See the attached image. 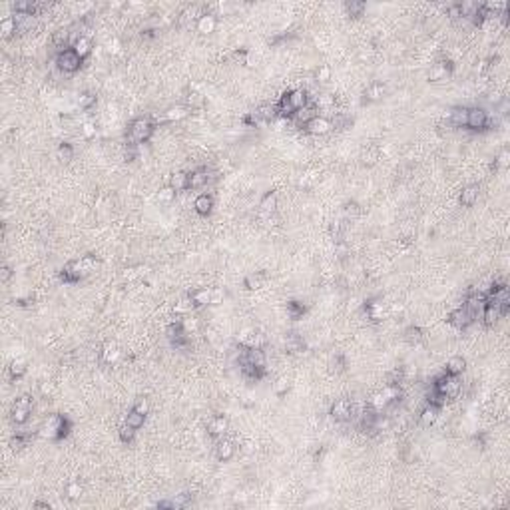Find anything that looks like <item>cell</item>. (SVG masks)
<instances>
[{"label": "cell", "instance_id": "obj_1", "mask_svg": "<svg viewBox=\"0 0 510 510\" xmlns=\"http://www.w3.org/2000/svg\"><path fill=\"white\" fill-rule=\"evenodd\" d=\"M94 263H96V259H94L92 255H86V257H82V259H74V261L66 263L64 269L60 271L62 283H68V285L78 283L80 279H84V277L92 271Z\"/></svg>", "mask_w": 510, "mask_h": 510}, {"label": "cell", "instance_id": "obj_2", "mask_svg": "<svg viewBox=\"0 0 510 510\" xmlns=\"http://www.w3.org/2000/svg\"><path fill=\"white\" fill-rule=\"evenodd\" d=\"M154 130H156V126H154L148 118H136V120L130 124V128H128V142H130L132 146L144 144V142H148V140L152 138Z\"/></svg>", "mask_w": 510, "mask_h": 510}, {"label": "cell", "instance_id": "obj_3", "mask_svg": "<svg viewBox=\"0 0 510 510\" xmlns=\"http://www.w3.org/2000/svg\"><path fill=\"white\" fill-rule=\"evenodd\" d=\"M433 391L439 393L443 399H453V397L461 391V379H459V375H449V373H445L443 377H439V379L433 383Z\"/></svg>", "mask_w": 510, "mask_h": 510}, {"label": "cell", "instance_id": "obj_4", "mask_svg": "<svg viewBox=\"0 0 510 510\" xmlns=\"http://www.w3.org/2000/svg\"><path fill=\"white\" fill-rule=\"evenodd\" d=\"M223 299V293L221 291H213L209 287H199V289H193L189 293V301L193 307H203V305H215Z\"/></svg>", "mask_w": 510, "mask_h": 510}, {"label": "cell", "instance_id": "obj_5", "mask_svg": "<svg viewBox=\"0 0 510 510\" xmlns=\"http://www.w3.org/2000/svg\"><path fill=\"white\" fill-rule=\"evenodd\" d=\"M32 415V399L28 395H20L14 405H12V411H10V419L12 423L16 425H24Z\"/></svg>", "mask_w": 510, "mask_h": 510}, {"label": "cell", "instance_id": "obj_6", "mask_svg": "<svg viewBox=\"0 0 510 510\" xmlns=\"http://www.w3.org/2000/svg\"><path fill=\"white\" fill-rule=\"evenodd\" d=\"M56 66H58L62 72L72 74V72H76V70L82 66V58L76 54L74 48H66V50L58 52V56H56Z\"/></svg>", "mask_w": 510, "mask_h": 510}, {"label": "cell", "instance_id": "obj_7", "mask_svg": "<svg viewBox=\"0 0 510 510\" xmlns=\"http://www.w3.org/2000/svg\"><path fill=\"white\" fill-rule=\"evenodd\" d=\"M491 126V118H489V112L483 110V108H471L467 112V128L475 130V132H483Z\"/></svg>", "mask_w": 510, "mask_h": 510}, {"label": "cell", "instance_id": "obj_8", "mask_svg": "<svg viewBox=\"0 0 510 510\" xmlns=\"http://www.w3.org/2000/svg\"><path fill=\"white\" fill-rule=\"evenodd\" d=\"M475 315L465 307V305H461V307H457L451 315H449V323L453 325V327H457V329H467V327H471L473 323H475Z\"/></svg>", "mask_w": 510, "mask_h": 510}, {"label": "cell", "instance_id": "obj_9", "mask_svg": "<svg viewBox=\"0 0 510 510\" xmlns=\"http://www.w3.org/2000/svg\"><path fill=\"white\" fill-rule=\"evenodd\" d=\"M187 335H189V333L183 329V323H181V321L171 323L170 327H168V339H170L171 347H175V349H185V347L189 345Z\"/></svg>", "mask_w": 510, "mask_h": 510}, {"label": "cell", "instance_id": "obj_10", "mask_svg": "<svg viewBox=\"0 0 510 510\" xmlns=\"http://www.w3.org/2000/svg\"><path fill=\"white\" fill-rule=\"evenodd\" d=\"M333 130V122L329 118H323V116H315L307 126H305V132L311 134V136H325Z\"/></svg>", "mask_w": 510, "mask_h": 510}, {"label": "cell", "instance_id": "obj_11", "mask_svg": "<svg viewBox=\"0 0 510 510\" xmlns=\"http://www.w3.org/2000/svg\"><path fill=\"white\" fill-rule=\"evenodd\" d=\"M331 417L337 421V423H345V421H349L351 417H353V403L349 401V399H339V401H335L333 403V407H331Z\"/></svg>", "mask_w": 510, "mask_h": 510}, {"label": "cell", "instance_id": "obj_12", "mask_svg": "<svg viewBox=\"0 0 510 510\" xmlns=\"http://www.w3.org/2000/svg\"><path fill=\"white\" fill-rule=\"evenodd\" d=\"M60 419H62V415H50V417L44 421V425L40 427L38 435H40V437H44V439H52V441H58Z\"/></svg>", "mask_w": 510, "mask_h": 510}, {"label": "cell", "instance_id": "obj_13", "mask_svg": "<svg viewBox=\"0 0 510 510\" xmlns=\"http://www.w3.org/2000/svg\"><path fill=\"white\" fill-rule=\"evenodd\" d=\"M507 315V311L499 305H493V303H485L483 307V321H485V327H495L499 319H503Z\"/></svg>", "mask_w": 510, "mask_h": 510}, {"label": "cell", "instance_id": "obj_14", "mask_svg": "<svg viewBox=\"0 0 510 510\" xmlns=\"http://www.w3.org/2000/svg\"><path fill=\"white\" fill-rule=\"evenodd\" d=\"M453 74V64L451 60H439L437 64H433L431 72H429V80L431 82H439V80H445Z\"/></svg>", "mask_w": 510, "mask_h": 510}, {"label": "cell", "instance_id": "obj_15", "mask_svg": "<svg viewBox=\"0 0 510 510\" xmlns=\"http://www.w3.org/2000/svg\"><path fill=\"white\" fill-rule=\"evenodd\" d=\"M14 20H16V32L18 34H26V32H32L36 28V16L34 14H20V12H14L12 14Z\"/></svg>", "mask_w": 510, "mask_h": 510}, {"label": "cell", "instance_id": "obj_16", "mask_svg": "<svg viewBox=\"0 0 510 510\" xmlns=\"http://www.w3.org/2000/svg\"><path fill=\"white\" fill-rule=\"evenodd\" d=\"M479 195H481V185H479V183H469L467 187H463V191H461V195H459V201H461V205L471 207V205L477 203Z\"/></svg>", "mask_w": 510, "mask_h": 510}, {"label": "cell", "instance_id": "obj_17", "mask_svg": "<svg viewBox=\"0 0 510 510\" xmlns=\"http://www.w3.org/2000/svg\"><path fill=\"white\" fill-rule=\"evenodd\" d=\"M439 407L437 405H427L423 411H421V415H419V425L423 427V429H431L435 423H437V419H439Z\"/></svg>", "mask_w": 510, "mask_h": 510}, {"label": "cell", "instance_id": "obj_18", "mask_svg": "<svg viewBox=\"0 0 510 510\" xmlns=\"http://www.w3.org/2000/svg\"><path fill=\"white\" fill-rule=\"evenodd\" d=\"M233 455H235V445H233L229 439H221V441L215 445V457H217V461L227 463V461L233 459Z\"/></svg>", "mask_w": 510, "mask_h": 510}, {"label": "cell", "instance_id": "obj_19", "mask_svg": "<svg viewBox=\"0 0 510 510\" xmlns=\"http://www.w3.org/2000/svg\"><path fill=\"white\" fill-rule=\"evenodd\" d=\"M227 427H229V423H227V419L223 417V415H215L209 423H207V433L211 435V437H223L225 435V431H227Z\"/></svg>", "mask_w": 510, "mask_h": 510}, {"label": "cell", "instance_id": "obj_20", "mask_svg": "<svg viewBox=\"0 0 510 510\" xmlns=\"http://www.w3.org/2000/svg\"><path fill=\"white\" fill-rule=\"evenodd\" d=\"M118 357H120V349H118V345L112 343V341H108V343L102 347V351H100V363H102V365H112V363L118 361Z\"/></svg>", "mask_w": 510, "mask_h": 510}, {"label": "cell", "instance_id": "obj_21", "mask_svg": "<svg viewBox=\"0 0 510 510\" xmlns=\"http://www.w3.org/2000/svg\"><path fill=\"white\" fill-rule=\"evenodd\" d=\"M52 44L62 52V50H66L70 44H72V32H70V28H58L54 34H52Z\"/></svg>", "mask_w": 510, "mask_h": 510}, {"label": "cell", "instance_id": "obj_22", "mask_svg": "<svg viewBox=\"0 0 510 510\" xmlns=\"http://www.w3.org/2000/svg\"><path fill=\"white\" fill-rule=\"evenodd\" d=\"M275 207H277V193L275 191H267L261 201H259V211L261 215L265 217H271V213H275Z\"/></svg>", "mask_w": 510, "mask_h": 510}, {"label": "cell", "instance_id": "obj_23", "mask_svg": "<svg viewBox=\"0 0 510 510\" xmlns=\"http://www.w3.org/2000/svg\"><path fill=\"white\" fill-rule=\"evenodd\" d=\"M193 209H195V213H199V215H203V217L209 215L211 209H213V197H211L209 193L197 195L195 201H193Z\"/></svg>", "mask_w": 510, "mask_h": 510}, {"label": "cell", "instance_id": "obj_24", "mask_svg": "<svg viewBox=\"0 0 510 510\" xmlns=\"http://www.w3.org/2000/svg\"><path fill=\"white\" fill-rule=\"evenodd\" d=\"M287 98H289V104L293 106V110H295V112H297V110H301V108H305V106H309V96H307V92H305V90H301V88L287 92Z\"/></svg>", "mask_w": 510, "mask_h": 510}, {"label": "cell", "instance_id": "obj_25", "mask_svg": "<svg viewBox=\"0 0 510 510\" xmlns=\"http://www.w3.org/2000/svg\"><path fill=\"white\" fill-rule=\"evenodd\" d=\"M317 114H315V108L313 106H305V108H301V110H297L291 118H293V124L295 126H299V128H305L313 118H315Z\"/></svg>", "mask_w": 510, "mask_h": 510}, {"label": "cell", "instance_id": "obj_26", "mask_svg": "<svg viewBox=\"0 0 510 510\" xmlns=\"http://www.w3.org/2000/svg\"><path fill=\"white\" fill-rule=\"evenodd\" d=\"M191 503V495L189 493H181V495H175L170 501H162L158 503V509H183Z\"/></svg>", "mask_w": 510, "mask_h": 510}, {"label": "cell", "instance_id": "obj_27", "mask_svg": "<svg viewBox=\"0 0 510 510\" xmlns=\"http://www.w3.org/2000/svg\"><path fill=\"white\" fill-rule=\"evenodd\" d=\"M385 92H387V88L383 82H371L365 90V102H377L385 96Z\"/></svg>", "mask_w": 510, "mask_h": 510}, {"label": "cell", "instance_id": "obj_28", "mask_svg": "<svg viewBox=\"0 0 510 510\" xmlns=\"http://www.w3.org/2000/svg\"><path fill=\"white\" fill-rule=\"evenodd\" d=\"M195 26H197V32H201V34H211V32L215 30V26H217V20H215L213 14H201V16L197 18Z\"/></svg>", "mask_w": 510, "mask_h": 510}, {"label": "cell", "instance_id": "obj_29", "mask_svg": "<svg viewBox=\"0 0 510 510\" xmlns=\"http://www.w3.org/2000/svg\"><path fill=\"white\" fill-rule=\"evenodd\" d=\"M209 175H207V170H195L189 173V181H187V189H199L207 183Z\"/></svg>", "mask_w": 510, "mask_h": 510}, {"label": "cell", "instance_id": "obj_30", "mask_svg": "<svg viewBox=\"0 0 510 510\" xmlns=\"http://www.w3.org/2000/svg\"><path fill=\"white\" fill-rule=\"evenodd\" d=\"M187 181H189V173L175 171V173H171L170 177V187L175 189V191H183V189H187Z\"/></svg>", "mask_w": 510, "mask_h": 510}, {"label": "cell", "instance_id": "obj_31", "mask_svg": "<svg viewBox=\"0 0 510 510\" xmlns=\"http://www.w3.org/2000/svg\"><path fill=\"white\" fill-rule=\"evenodd\" d=\"M187 114H189V108L187 106H171L166 110V120L168 122H179V120H183V118H187Z\"/></svg>", "mask_w": 510, "mask_h": 510}, {"label": "cell", "instance_id": "obj_32", "mask_svg": "<svg viewBox=\"0 0 510 510\" xmlns=\"http://www.w3.org/2000/svg\"><path fill=\"white\" fill-rule=\"evenodd\" d=\"M447 373L449 375H463L465 373V369H467V361L463 359V357H453V359H449L447 361Z\"/></svg>", "mask_w": 510, "mask_h": 510}, {"label": "cell", "instance_id": "obj_33", "mask_svg": "<svg viewBox=\"0 0 510 510\" xmlns=\"http://www.w3.org/2000/svg\"><path fill=\"white\" fill-rule=\"evenodd\" d=\"M0 34H2L4 38H12L14 34H18V32H16V20H14L12 14L0 20Z\"/></svg>", "mask_w": 510, "mask_h": 510}, {"label": "cell", "instance_id": "obj_34", "mask_svg": "<svg viewBox=\"0 0 510 510\" xmlns=\"http://www.w3.org/2000/svg\"><path fill=\"white\" fill-rule=\"evenodd\" d=\"M74 50H76V54L84 60L86 56H90V52H92V40L88 38V36H82V38H78L76 40V44L72 46Z\"/></svg>", "mask_w": 510, "mask_h": 510}, {"label": "cell", "instance_id": "obj_35", "mask_svg": "<svg viewBox=\"0 0 510 510\" xmlns=\"http://www.w3.org/2000/svg\"><path fill=\"white\" fill-rule=\"evenodd\" d=\"M255 112H257V116H259L261 122H273V120L277 118V108H275L273 104H263V106H259Z\"/></svg>", "mask_w": 510, "mask_h": 510}, {"label": "cell", "instance_id": "obj_36", "mask_svg": "<svg viewBox=\"0 0 510 510\" xmlns=\"http://www.w3.org/2000/svg\"><path fill=\"white\" fill-rule=\"evenodd\" d=\"M467 112H469V108H461V106L453 108V112H451V124L457 126V128H465V126H467Z\"/></svg>", "mask_w": 510, "mask_h": 510}, {"label": "cell", "instance_id": "obj_37", "mask_svg": "<svg viewBox=\"0 0 510 510\" xmlns=\"http://www.w3.org/2000/svg\"><path fill=\"white\" fill-rule=\"evenodd\" d=\"M365 311H367V317H369L371 321H381V319H383V313H385L383 303H379V301H371V303H367Z\"/></svg>", "mask_w": 510, "mask_h": 510}, {"label": "cell", "instance_id": "obj_38", "mask_svg": "<svg viewBox=\"0 0 510 510\" xmlns=\"http://www.w3.org/2000/svg\"><path fill=\"white\" fill-rule=\"evenodd\" d=\"M389 405H391V403H389V399L385 397V393H383V391H379L377 395H373V399L369 401V407H371L373 411H377V413H383Z\"/></svg>", "mask_w": 510, "mask_h": 510}, {"label": "cell", "instance_id": "obj_39", "mask_svg": "<svg viewBox=\"0 0 510 510\" xmlns=\"http://www.w3.org/2000/svg\"><path fill=\"white\" fill-rule=\"evenodd\" d=\"M144 423H146V415L138 413L136 409H132V411L128 413V417H126V425L132 427V429H136V431H140V429L144 427Z\"/></svg>", "mask_w": 510, "mask_h": 510}, {"label": "cell", "instance_id": "obj_40", "mask_svg": "<svg viewBox=\"0 0 510 510\" xmlns=\"http://www.w3.org/2000/svg\"><path fill=\"white\" fill-rule=\"evenodd\" d=\"M305 305L303 303H299V301H289L287 303V315L293 319V321H297V319H301L303 315H305Z\"/></svg>", "mask_w": 510, "mask_h": 510}, {"label": "cell", "instance_id": "obj_41", "mask_svg": "<svg viewBox=\"0 0 510 510\" xmlns=\"http://www.w3.org/2000/svg\"><path fill=\"white\" fill-rule=\"evenodd\" d=\"M30 439H32V435H28V433H18V435H14V437L10 439L12 451H22L24 447H28Z\"/></svg>", "mask_w": 510, "mask_h": 510}, {"label": "cell", "instance_id": "obj_42", "mask_svg": "<svg viewBox=\"0 0 510 510\" xmlns=\"http://www.w3.org/2000/svg\"><path fill=\"white\" fill-rule=\"evenodd\" d=\"M285 347L289 349V353H299V351H303L305 341L301 339L297 333H289V337L285 341Z\"/></svg>", "mask_w": 510, "mask_h": 510}, {"label": "cell", "instance_id": "obj_43", "mask_svg": "<svg viewBox=\"0 0 510 510\" xmlns=\"http://www.w3.org/2000/svg\"><path fill=\"white\" fill-rule=\"evenodd\" d=\"M263 283H265V275L263 273H251V275L245 277V287L251 289V291L253 289H261Z\"/></svg>", "mask_w": 510, "mask_h": 510}, {"label": "cell", "instance_id": "obj_44", "mask_svg": "<svg viewBox=\"0 0 510 510\" xmlns=\"http://www.w3.org/2000/svg\"><path fill=\"white\" fill-rule=\"evenodd\" d=\"M345 8H347L349 16H353V18H359V16H363V12H365L367 4H365V2H357V0H351V2H347V4H345Z\"/></svg>", "mask_w": 510, "mask_h": 510}, {"label": "cell", "instance_id": "obj_45", "mask_svg": "<svg viewBox=\"0 0 510 510\" xmlns=\"http://www.w3.org/2000/svg\"><path fill=\"white\" fill-rule=\"evenodd\" d=\"M82 493H84V489H82L80 481H72V483H68V487H66V497H68L70 501H78V499L82 497Z\"/></svg>", "mask_w": 510, "mask_h": 510}, {"label": "cell", "instance_id": "obj_46", "mask_svg": "<svg viewBox=\"0 0 510 510\" xmlns=\"http://www.w3.org/2000/svg\"><path fill=\"white\" fill-rule=\"evenodd\" d=\"M24 373H26V367H24V363H22V361H12V363H10V367H8V375H10V379H12V381L20 379Z\"/></svg>", "mask_w": 510, "mask_h": 510}, {"label": "cell", "instance_id": "obj_47", "mask_svg": "<svg viewBox=\"0 0 510 510\" xmlns=\"http://www.w3.org/2000/svg\"><path fill=\"white\" fill-rule=\"evenodd\" d=\"M405 341L411 343V345H419L423 341V331L419 327H407L405 331Z\"/></svg>", "mask_w": 510, "mask_h": 510}, {"label": "cell", "instance_id": "obj_48", "mask_svg": "<svg viewBox=\"0 0 510 510\" xmlns=\"http://www.w3.org/2000/svg\"><path fill=\"white\" fill-rule=\"evenodd\" d=\"M509 166H510V152L509 150H503V152L495 158V166H493V168H495V170H507Z\"/></svg>", "mask_w": 510, "mask_h": 510}, {"label": "cell", "instance_id": "obj_49", "mask_svg": "<svg viewBox=\"0 0 510 510\" xmlns=\"http://www.w3.org/2000/svg\"><path fill=\"white\" fill-rule=\"evenodd\" d=\"M78 106H80L82 110L90 112V110L96 106V96H94V94H90V92L82 94V96H80V100H78Z\"/></svg>", "mask_w": 510, "mask_h": 510}, {"label": "cell", "instance_id": "obj_50", "mask_svg": "<svg viewBox=\"0 0 510 510\" xmlns=\"http://www.w3.org/2000/svg\"><path fill=\"white\" fill-rule=\"evenodd\" d=\"M70 431H72V421H70L68 417L62 415V419H60V431H58V441L66 439V437L70 435Z\"/></svg>", "mask_w": 510, "mask_h": 510}, {"label": "cell", "instance_id": "obj_51", "mask_svg": "<svg viewBox=\"0 0 510 510\" xmlns=\"http://www.w3.org/2000/svg\"><path fill=\"white\" fill-rule=\"evenodd\" d=\"M134 437H136V429H132V427H128V425L124 423V425L120 427V441L128 445V443L134 441Z\"/></svg>", "mask_w": 510, "mask_h": 510}, {"label": "cell", "instance_id": "obj_52", "mask_svg": "<svg viewBox=\"0 0 510 510\" xmlns=\"http://www.w3.org/2000/svg\"><path fill=\"white\" fill-rule=\"evenodd\" d=\"M58 158H60L62 162H70V160L74 158V148H72L70 144H60V148H58Z\"/></svg>", "mask_w": 510, "mask_h": 510}, {"label": "cell", "instance_id": "obj_53", "mask_svg": "<svg viewBox=\"0 0 510 510\" xmlns=\"http://www.w3.org/2000/svg\"><path fill=\"white\" fill-rule=\"evenodd\" d=\"M289 379L287 377H281V379H277V383L273 385V389H275V393L279 395V397H285L287 395V391H289Z\"/></svg>", "mask_w": 510, "mask_h": 510}, {"label": "cell", "instance_id": "obj_54", "mask_svg": "<svg viewBox=\"0 0 510 510\" xmlns=\"http://www.w3.org/2000/svg\"><path fill=\"white\" fill-rule=\"evenodd\" d=\"M175 193H177V191L171 189L170 185H168V187H162V189L158 191V199L164 201V203H171V201L175 199Z\"/></svg>", "mask_w": 510, "mask_h": 510}, {"label": "cell", "instance_id": "obj_55", "mask_svg": "<svg viewBox=\"0 0 510 510\" xmlns=\"http://www.w3.org/2000/svg\"><path fill=\"white\" fill-rule=\"evenodd\" d=\"M315 78H317V82H327V80L331 78V70H329V66L321 64V66L315 70Z\"/></svg>", "mask_w": 510, "mask_h": 510}, {"label": "cell", "instance_id": "obj_56", "mask_svg": "<svg viewBox=\"0 0 510 510\" xmlns=\"http://www.w3.org/2000/svg\"><path fill=\"white\" fill-rule=\"evenodd\" d=\"M361 213V207H359V203H355V201H349V203H345V215L347 217H357Z\"/></svg>", "mask_w": 510, "mask_h": 510}, {"label": "cell", "instance_id": "obj_57", "mask_svg": "<svg viewBox=\"0 0 510 510\" xmlns=\"http://www.w3.org/2000/svg\"><path fill=\"white\" fill-rule=\"evenodd\" d=\"M134 409H136L138 413H142V415H148V411H150V403H148L146 399H138V401H136V405H134Z\"/></svg>", "mask_w": 510, "mask_h": 510}, {"label": "cell", "instance_id": "obj_58", "mask_svg": "<svg viewBox=\"0 0 510 510\" xmlns=\"http://www.w3.org/2000/svg\"><path fill=\"white\" fill-rule=\"evenodd\" d=\"M82 134H84L86 138H92V136L96 134V124H94V122H84V126H82Z\"/></svg>", "mask_w": 510, "mask_h": 510}, {"label": "cell", "instance_id": "obj_59", "mask_svg": "<svg viewBox=\"0 0 510 510\" xmlns=\"http://www.w3.org/2000/svg\"><path fill=\"white\" fill-rule=\"evenodd\" d=\"M447 16H451V18H459V16H463L461 6H459V4H451V6H447Z\"/></svg>", "mask_w": 510, "mask_h": 510}, {"label": "cell", "instance_id": "obj_60", "mask_svg": "<svg viewBox=\"0 0 510 510\" xmlns=\"http://www.w3.org/2000/svg\"><path fill=\"white\" fill-rule=\"evenodd\" d=\"M106 50H108L110 54H112V52H118V50H120V40H118V38H112V40L106 44Z\"/></svg>", "mask_w": 510, "mask_h": 510}, {"label": "cell", "instance_id": "obj_61", "mask_svg": "<svg viewBox=\"0 0 510 510\" xmlns=\"http://www.w3.org/2000/svg\"><path fill=\"white\" fill-rule=\"evenodd\" d=\"M10 275H12V269H10L8 265H2V269H0V279H2V283H6V281L10 279Z\"/></svg>", "mask_w": 510, "mask_h": 510}, {"label": "cell", "instance_id": "obj_62", "mask_svg": "<svg viewBox=\"0 0 510 510\" xmlns=\"http://www.w3.org/2000/svg\"><path fill=\"white\" fill-rule=\"evenodd\" d=\"M335 251H337V257H339V259H343V257H345V255H347V253H349V249H347V245H345V243H343V241H339V243H337V247H335Z\"/></svg>", "mask_w": 510, "mask_h": 510}, {"label": "cell", "instance_id": "obj_63", "mask_svg": "<svg viewBox=\"0 0 510 510\" xmlns=\"http://www.w3.org/2000/svg\"><path fill=\"white\" fill-rule=\"evenodd\" d=\"M16 303H18L20 307H28V305H32V303H34V297H32V295H28V297H24V299H18Z\"/></svg>", "mask_w": 510, "mask_h": 510}]
</instances>
